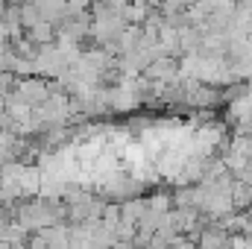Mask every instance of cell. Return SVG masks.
I'll list each match as a JSON object with an SVG mask.
<instances>
[{
    "label": "cell",
    "mask_w": 252,
    "mask_h": 249,
    "mask_svg": "<svg viewBox=\"0 0 252 249\" xmlns=\"http://www.w3.org/2000/svg\"><path fill=\"white\" fill-rule=\"evenodd\" d=\"M35 9H38L41 21H47V24H53V27H59L64 18H67L64 0H35Z\"/></svg>",
    "instance_id": "4"
},
{
    "label": "cell",
    "mask_w": 252,
    "mask_h": 249,
    "mask_svg": "<svg viewBox=\"0 0 252 249\" xmlns=\"http://www.w3.org/2000/svg\"><path fill=\"white\" fill-rule=\"evenodd\" d=\"M24 32H27V41H32L35 47H44V44H53L56 41V27L47 24V21H38L35 27H30Z\"/></svg>",
    "instance_id": "5"
},
{
    "label": "cell",
    "mask_w": 252,
    "mask_h": 249,
    "mask_svg": "<svg viewBox=\"0 0 252 249\" xmlns=\"http://www.w3.org/2000/svg\"><path fill=\"white\" fill-rule=\"evenodd\" d=\"M144 73H147L150 82H164V85H170V82L179 79V62H176L173 56H161V59H156V62L147 64Z\"/></svg>",
    "instance_id": "3"
},
{
    "label": "cell",
    "mask_w": 252,
    "mask_h": 249,
    "mask_svg": "<svg viewBox=\"0 0 252 249\" xmlns=\"http://www.w3.org/2000/svg\"><path fill=\"white\" fill-rule=\"evenodd\" d=\"M64 70H67V59L56 44H44L35 50V59H32V76H41V79H59Z\"/></svg>",
    "instance_id": "1"
},
{
    "label": "cell",
    "mask_w": 252,
    "mask_h": 249,
    "mask_svg": "<svg viewBox=\"0 0 252 249\" xmlns=\"http://www.w3.org/2000/svg\"><path fill=\"white\" fill-rule=\"evenodd\" d=\"M38 21H41V15H38V9H35V0H24V3H21V27L30 30V27H35Z\"/></svg>",
    "instance_id": "7"
},
{
    "label": "cell",
    "mask_w": 252,
    "mask_h": 249,
    "mask_svg": "<svg viewBox=\"0 0 252 249\" xmlns=\"http://www.w3.org/2000/svg\"><path fill=\"white\" fill-rule=\"evenodd\" d=\"M229 196H232V205L235 208H247V205H252V187L244 185V182H232V190H229Z\"/></svg>",
    "instance_id": "6"
},
{
    "label": "cell",
    "mask_w": 252,
    "mask_h": 249,
    "mask_svg": "<svg viewBox=\"0 0 252 249\" xmlns=\"http://www.w3.org/2000/svg\"><path fill=\"white\" fill-rule=\"evenodd\" d=\"M144 202H147V211H156V214H167L170 211V196H164V193H156V196H150Z\"/></svg>",
    "instance_id": "8"
},
{
    "label": "cell",
    "mask_w": 252,
    "mask_h": 249,
    "mask_svg": "<svg viewBox=\"0 0 252 249\" xmlns=\"http://www.w3.org/2000/svg\"><path fill=\"white\" fill-rule=\"evenodd\" d=\"M12 94H18L27 106L35 109V106H41V103L50 97V85H47V79H41V76H24V79L15 82Z\"/></svg>",
    "instance_id": "2"
},
{
    "label": "cell",
    "mask_w": 252,
    "mask_h": 249,
    "mask_svg": "<svg viewBox=\"0 0 252 249\" xmlns=\"http://www.w3.org/2000/svg\"><path fill=\"white\" fill-rule=\"evenodd\" d=\"M3 3H12V6H21L24 0H3Z\"/></svg>",
    "instance_id": "9"
}]
</instances>
